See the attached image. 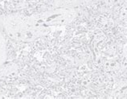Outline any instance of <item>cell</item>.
<instances>
[{"label":"cell","instance_id":"6da1fadb","mask_svg":"<svg viewBox=\"0 0 127 99\" xmlns=\"http://www.w3.org/2000/svg\"><path fill=\"white\" fill-rule=\"evenodd\" d=\"M122 16L123 19L127 20V7H126L124 10H123V11L122 13Z\"/></svg>","mask_w":127,"mask_h":99}]
</instances>
